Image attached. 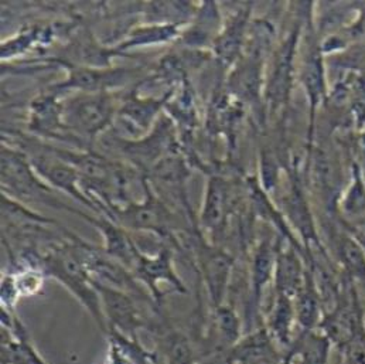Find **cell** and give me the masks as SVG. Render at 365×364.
Instances as JSON below:
<instances>
[{"instance_id": "cell-9", "label": "cell", "mask_w": 365, "mask_h": 364, "mask_svg": "<svg viewBox=\"0 0 365 364\" xmlns=\"http://www.w3.org/2000/svg\"><path fill=\"white\" fill-rule=\"evenodd\" d=\"M132 273L148 289L159 306L163 298V293L159 289V283L162 282L172 285L179 293H187V288L173 266V253L166 247L160 248L153 256L142 253Z\"/></svg>"}, {"instance_id": "cell-34", "label": "cell", "mask_w": 365, "mask_h": 364, "mask_svg": "<svg viewBox=\"0 0 365 364\" xmlns=\"http://www.w3.org/2000/svg\"><path fill=\"white\" fill-rule=\"evenodd\" d=\"M341 258L350 273L365 279L364 254L353 240H346L341 244Z\"/></svg>"}, {"instance_id": "cell-28", "label": "cell", "mask_w": 365, "mask_h": 364, "mask_svg": "<svg viewBox=\"0 0 365 364\" xmlns=\"http://www.w3.org/2000/svg\"><path fill=\"white\" fill-rule=\"evenodd\" d=\"M197 9L198 6L191 1H152L148 4L146 16L153 23L182 26L191 23Z\"/></svg>"}, {"instance_id": "cell-8", "label": "cell", "mask_w": 365, "mask_h": 364, "mask_svg": "<svg viewBox=\"0 0 365 364\" xmlns=\"http://www.w3.org/2000/svg\"><path fill=\"white\" fill-rule=\"evenodd\" d=\"M138 73L139 69H92L73 66L68 70V77L66 79V81L51 87V91L56 90V95L66 90H76L83 93L108 92L110 89L126 86L136 77Z\"/></svg>"}, {"instance_id": "cell-15", "label": "cell", "mask_w": 365, "mask_h": 364, "mask_svg": "<svg viewBox=\"0 0 365 364\" xmlns=\"http://www.w3.org/2000/svg\"><path fill=\"white\" fill-rule=\"evenodd\" d=\"M276 342L267 328H259L242 336L228 350L234 364H277L283 356L276 350Z\"/></svg>"}, {"instance_id": "cell-26", "label": "cell", "mask_w": 365, "mask_h": 364, "mask_svg": "<svg viewBox=\"0 0 365 364\" xmlns=\"http://www.w3.org/2000/svg\"><path fill=\"white\" fill-rule=\"evenodd\" d=\"M294 319L296 313L292 299L276 293L274 306L268 318V325L265 328L271 333L274 342L279 343L280 346L290 348L293 345L292 332Z\"/></svg>"}, {"instance_id": "cell-32", "label": "cell", "mask_w": 365, "mask_h": 364, "mask_svg": "<svg viewBox=\"0 0 365 364\" xmlns=\"http://www.w3.org/2000/svg\"><path fill=\"white\" fill-rule=\"evenodd\" d=\"M20 298H30L41 292L44 286L46 273L36 267H21L17 273H13Z\"/></svg>"}, {"instance_id": "cell-24", "label": "cell", "mask_w": 365, "mask_h": 364, "mask_svg": "<svg viewBox=\"0 0 365 364\" xmlns=\"http://www.w3.org/2000/svg\"><path fill=\"white\" fill-rule=\"evenodd\" d=\"M149 172L155 186L162 187L163 191L170 194L173 198L185 201L184 183L187 182L190 173L182 158L169 155L156 163Z\"/></svg>"}, {"instance_id": "cell-27", "label": "cell", "mask_w": 365, "mask_h": 364, "mask_svg": "<svg viewBox=\"0 0 365 364\" xmlns=\"http://www.w3.org/2000/svg\"><path fill=\"white\" fill-rule=\"evenodd\" d=\"M276 256L269 241H264L255 251L251 268V288H252V309L259 306L264 288L274 275Z\"/></svg>"}, {"instance_id": "cell-21", "label": "cell", "mask_w": 365, "mask_h": 364, "mask_svg": "<svg viewBox=\"0 0 365 364\" xmlns=\"http://www.w3.org/2000/svg\"><path fill=\"white\" fill-rule=\"evenodd\" d=\"M153 330L159 332L160 364H201L191 340L182 330L166 325H156Z\"/></svg>"}, {"instance_id": "cell-33", "label": "cell", "mask_w": 365, "mask_h": 364, "mask_svg": "<svg viewBox=\"0 0 365 364\" xmlns=\"http://www.w3.org/2000/svg\"><path fill=\"white\" fill-rule=\"evenodd\" d=\"M43 30H40L38 27H30L29 30L21 31L19 36H16L14 39H10L7 41H4L1 44V59L3 60H10L14 56H19L21 53H24L26 50H29L33 43L36 40L40 39V36H43Z\"/></svg>"}, {"instance_id": "cell-6", "label": "cell", "mask_w": 365, "mask_h": 364, "mask_svg": "<svg viewBox=\"0 0 365 364\" xmlns=\"http://www.w3.org/2000/svg\"><path fill=\"white\" fill-rule=\"evenodd\" d=\"M175 123L169 116L158 119L155 128L145 138H115L112 142L118 151L128 158L132 163L138 165L139 169H152L163 158L169 156L176 141H175Z\"/></svg>"}, {"instance_id": "cell-25", "label": "cell", "mask_w": 365, "mask_h": 364, "mask_svg": "<svg viewBox=\"0 0 365 364\" xmlns=\"http://www.w3.org/2000/svg\"><path fill=\"white\" fill-rule=\"evenodd\" d=\"M180 27L182 26H178V24H159V23L139 26L133 29L129 33L128 39L119 43L115 47V50L123 54V51L135 47L156 46V44H165V43L173 41L182 36Z\"/></svg>"}, {"instance_id": "cell-29", "label": "cell", "mask_w": 365, "mask_h": 364, "mask_svg": "<svg viewBox=\"0 0 365 364\" xmlns=\"http://www.w3.org/2000/svg\"><path fill=\"white\" fill-rule=\"evenodd\" d=\"M331 340L326 335L303 332L299 339L293 342L290 349L294 356L300 358L302 364H327L330 356Z\"/></svg>"}, {"instance_id": "cell-3", "label": "cell", "mask_w": 365, "mask_h": 364, "mask_svg": "<svg viewBox=\"0 0 365 364\" xmlns=\"http://www.w3.org/2000/svg\"><path fill=\"white\" fill-rule=\"evenodd\" d=\"M118 109L109 92L80 93L64 103L63 118L68 131L91 141L112 122Z\"/></svg>"}, {"instance_id": "cell-5", "label": "cell", "mask_w": 365, "mask_h": 364, "mask_svg": "<svg viewBox=\"0 0 365 364\" xmlns=\"http://www.w3.org/2000/svg\"><path fill=\"white\" fill-rule=\"evenodd\" d=\"M109 218L126 230L150 231L160 237L169 236L175 221L169 207L152 191L148 178L145 181V198L139 203L133 201L125 207L113 208Z\"/></svg>"}, {"instance_id": "cell-1", "label": "cell", "mask_w": 365, "mask_h": 364, "mask_svg": "<svg viewBox=\"0 0 365 364\" xmlns=\"http://www.w3.org/2000/svg\"><path fill=\"white\" fill-rule=\"evenodd\" d=\"M38 268L50 278L63 283L77 300L88 310L99 329L106 335L108 325L103 316L99 293L91 275L80 260L73 240L50 250L46 256H38Z\"/></svg>"}, {"instance_id": "cell-13", "label": "cell", "mask_w": 365, "mask_h": 364, "mask_svg": "<svg viewBox=\"0 0 365 364\" xmlns=\"http://www.w3.org/2000/svg\"><path fill=\"white\" fill-rule=\"evenodd\" d=\"M173 93L175 89L160 98H139L135 92H132V95L128 96V99L118 109V119L125 128H128V131L130 128L132 133L136 136L150 133V129H153L158 122V115L168 105Z\"/></svg>"}, {"instance_id": "cell-22", "label": "cell", "mask_w": 365, "mask_h": 364, "mask_svg": "<svg viewBox=\"0 0 365 364\" xmlns=\"http://www.w3.org/2000/svg\"><path fill=\"white\" fill-rule=\"evenodd\" d=\"M307 275L303 271L302 261L294 251H280L276 256L274 288L277 295L296 298L306 283Z\"/></svg>"}, {"instance_id": "cell-30", "label": "cell", "mask_w": 365, "mask_h": 364, "mask_svg": "<svg viewBox=\"0 0 365 364\" xmlns=\"http://www.w3.org/2000/svg\"><path fill=\"white\" fill-rule=\"evenodd\" d=\"M296 320L303 332H312L320 322V302L312 278L307 275L306 283L299 295L294 298Z\"/></svg>"}, {"instance_id": "cell-36", "label": "cell", "mask_w": 365, "mask_h": 364, "mask_svg": "<svg viewBox=\"0 0 365 364\" xmlns=\"http://www.w3.org/2000/svg\"><path fill=\"white\" fill-rule=\"evenodd\" d=\"M344 364H365V336L361 335L343 349Z\"/></svg>"}, {"instance_id": "cell-19", "label": "cell", "mask_w": 365, "mask_h": 364, "mask_svg": "<svg viewBox=\"0 0 365 364\" xmlns=\"http://www.w3.org/2000/svg\"><path fill=\"white\" fill-rule=\"evenodd\" d=\"M242 322L232 306L224 303L212 309L211 329L208 332V340L214 345L211 355L230 350L242 339Z\"/></svg>"}, {"instance_id": "cell-16", "label": "cell", "mask_w": 365, "mask_h": 364, "mask_svg": "<svg viewBox=\"0 0 365 364\" xmlns=\"http://www.w3.org/2000/svg\"><path fill=\"white\" fill-rule=\"evenodd\" d=\"M221 13L215 1H204L198 6L197 13L185 31L180 36V41L191 50H202L212 47L221 29Z\"/></svg>"}, {"instance_id": "cell-2", "label": "cell", "mask_w": 365, "mask_h": 364, "mask_svg": "<svg viewBox=\"0 0 365 364\" xmlns=\"http://www.w3.org/2000/svg\"><path fill=\"white\" fill-rule=\"evenodd\" d=\"M71 240L80 260L95 282L130 293L145 302L158 305L148 289L135 278L132 271L109 257L103 248H96L74 236H71Z\"/></svg>"}, {"instance_id": "cell-11", "label": "cell", "mask_w": 365, "mask_h": 364, "mask_svg": "<svg viewBox=\"0 0 365 364\" xmlns=\"http://www.w3.org/2000/svg\"><path fill=\"white\" fill-rule=\"evenodd\" d=\"M30 163L33 169L37 172V175L44 178L53 187L60 188L64 193H68L80 203L88 206L95 211H99L98 207L92 203L88 194L80 187L81 178L77 169L68 162H66L64 159H61L60 156H57L53 151H50V155L47 153L34 155L30 159Z\"/></svg>"}, {"instance_id": "cell-10", "label": "cell", "mask_w": 365, "mask_h": 364, "mask_svg": "<svg viewBox=\"0 0 365 364\" xmlns=\"http://www.w3.org/2000/svg\"><path fill=\"white\" fill-rule=\"evenodd\" d=\"M198 267L211 308L215 309L224 305L234 268V257L221 248L201 246L198 250Z\"/></svg>"}, {"instance_id": "cell-12", "label": "cell", "mask_w": 365, "mask_h": 364, "mask_svg": "<svg viewBox=\"0 0 365 364\" xmlns=\"http://www.w3.org/2000/svg\"><path fill=\"white\" fill-rule=\"evenodd\" d=\"M1 364L47 363L14 312L1 309Z\"/></svg>"}, {"instance_id": "cell-7", "label": "cell", "mask_w": 365, "mask_h": 364, "mask_svg": "<svg viewBox=\"0 0 365 364\" xmlns=\"http://www.w3.org/2000/svg\"><path fill=\"white\" fill-rule=\"evenodd\" d=\"M1 184L7 191L20 198L63 207V204L51 196L50 187L38 181L30 161H27L23 153L9 148H3L1 151Z\"/></svg>"}, {"instance_id": "cell-31", "label": "cell", "mask_w": 365, "mask_h": 364, "mask_svg": "<svg viewBox=\"0 0 365 364\" xmlns=\"http://www.w3.org/2000/svg\"><path fill=\"white\" fill-rule=\"evenodd\" d=\"M303 81H304V87H306V91L309 95L310 103L313 108H316L323 96V92H324L323 67H322L320 57L317 54L310 56L309 60L306 61Z\"/></svg>"}, {"instance_id": "cell-35", "label": "cell", "mask_w": 365, "mask_h": 364, "mask_svg": "<svg viewBox=\"0 0 365 364\" xmlns=\"http://www.w3.org/2000/svg\"><path fill=\"white\" fill-rule=\"evenodd\" d=\"M20 299V293L16 286L14 275L13 273H6L1 278L0 283V302H1V309L14 312V306L17 300Z\"/></svg>"}, {"instance_id": "cell-20", "label": "cell", "mask_w": 365, "mask_h": 364, "mask_svg": "<svg viewBox=\"0 0 365 364\" xmlns=\"http://www.w3.org/2000/svg\"><path fill=\"white\" fill-rule=\"evenodd\" d=\"M228 184L220 176H211L207 182L205 197L201 208V227L211 234L222 230L228 213Z\"/></svg>"}, {"instance_id": "cell-14", "label": "cell", "mask_w": 365, "mask_h": 364, "mask_svg": "<svg viewBox=\"0 0 365 364\" xmlns=\"http://www.w3.org/2000/svg\"><path fill=\"white\" fill-rule=\"evenodd\" d=\"M80 216L88 220L102 234V238L105 241L103 251L109 257L125 266L128 270L133 271L142 251L138 248L128 230L106 216L90 217L84 213H80Z\"/></svg>"}, {"instance_id": "cell-4", "label": "cell", "mask_w": 365, "mask_h": 364, "mask_svg": "<svg viewBox=\"0 0 365 364\" xmlns=\"http://www.w3.org/2000/svg\"><path fill=\"white\" fill-rule=\"evenodd\" d=\"M93 283L101 298V305L103 316L106 319L108 332L115 330L128 338H138L139 330L153 329L156 326V323H152L145 316L143 310L139 306V303L145 300L130 293L101 285L95 280Z\"/></svg>"}, {"instance_id": "cell-23", "label": "cell", "mask_w": 365, "mask_h": 364, "mask_svg": "<svg viewBox=\"0 0 365 364\" xmlns=\"http://www.w3.org/2000/svg\"><path fill=\"white\" fill-rule=\"evenodd\" d=\"M296 49V36H290L283 46L280 47L271 81L268 86V98L272 106H279L283 103L289 95L290 81H292V70H293V56Z\"/></svg>"}, {"instance_id": "cell-18", "label": "cell", "mask_w": 365, "mask_h": 364, "mask_svg": "<svg viewBox=\"0 0 365 364\" xmlns=\"http://www.w3.org/2000/svg\"><path fill=\"white\" fill-rule=\"evenodd\" d=\"M248 14L250 11L247 9H241L240 11L232 14L222 24V29L212 44V50L217 59L225 67L235 64L242 53L245 29L248 24Z\"/></svg>"}, {"instance_id": "cell-17", "label": "cell", "mask_w": 365, "mask_h": 364, "mask_svg": "<svg viewBox=\"0 0 365 364\" xmlns=\"http://www.w3.org/2000/svg\"><path fill=\"white\" fill-rule=\"evenodd\" d=\"M64 103L57 101L54 92L38 96L31 102L30 129L46 136L66 139L68 128L63 118Z\"/></svg>"}]
</instances>
